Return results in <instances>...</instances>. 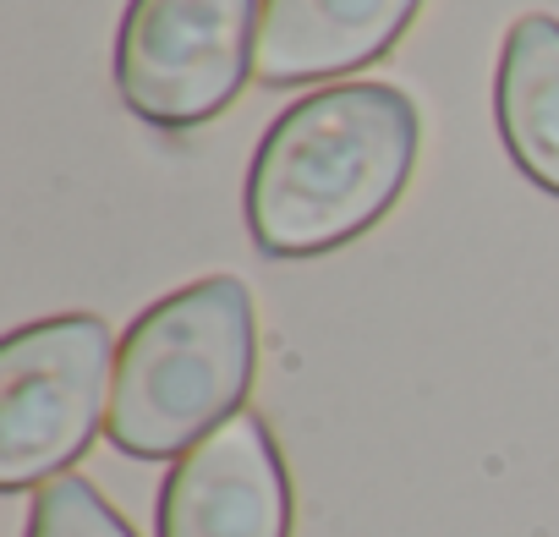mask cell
I'll return each instance as SVG.
<instances>
[{
	"mask_svg": "<svg viewBox=\"0 0 559 537\" xmlns=\"http://www.w3.org/2000/svg\"><path fill=\"white\" fill-rule=\"evenodd\" d=\"M423 121L395 83H335L274 116L247 165V230L269 258L368 236L417 170Z\"/></svg>",
	"mask_w": 559,
	"mask_h": 537,
	"instance_id": "1",
	"label": "cell"
},
{
	"mask_svg": "<svg viewBox=\"0 0 559 537\" xmlns=\"http://www.w3.org/2000/svg\"><path fill=\"white\" fill-rule=\"evenodd\" d=\"M258 373L252 291L236 275L192 281L159 297L116 346L105 433L121 455L181 461L230 422Z\"/></svg>",
	"mask_w": 559,
	"mask_h": 537,
	"instance_id": "2",
	"label": "cell"
},
{
	"mask_svg": "<svg viewBox=\"0 0 559 537\" xmlns=\"http://www.w3.org/2000/svg\"><path fill=\"white\" fill-rule=\"evenodd\" d=\"M116 346L94 313L23 324L0 341V488L56 482L110 417Z\"/></svg>",
	"mask_w": 559,
	"mask_h": 537,
	"instance_id": "3",
	"label": "cell"
},
{
	"mask_svg": "<svg viewBox=\"0 0 559 537\" xmlns=\"http://www.w3.org/2000/svg\"><path fill=\"white\" fill-rule=\"evenodd\" d=\"M263 0H132L116 34V88L159 132H192L225 116L258 45Z\"/></svg>",
	"mask_w": 559,
	"mask_h": 537,
	"instance_id": "4",
	"label": "cell"
},
{
	"mask_svg": "<svg viewBox=\"0 0 559 537\" xmlns=\"http://www.w3.org/2000/svg\"><path fill=\"white\" fill-rule=\"evenodd\" d=\"M159 537H292V477L258 411L192 444L159 488Z\"/></svg>",
	"mask_w": 559,
	"mask_h": 537,
	"instance_id": "5",
	"label": "cell"
},
{
	"mask_svg": "<svg viewBox=\"0 0 559 537\" xmlns=\"http://www.w3.org/2000/svg\"><path fill=\"white\" fill-rule=\"evenodd\" d=\"M423 0H263L252 77L263 88H308L384 61Z\"/></svg>",
	"mask_w": 559,
	"mask_h": 537,
	"instance_id": "6",
	"label": "cell"
},
{
	"mask_svg": "<svg viewBox=\"0 0 559 537\" xmlns=\"http://www.w3.org/2000/svg\"><path fill=\"white\" fill-rule=\"evenodd\" d=\"M493 121L510 165L559 198V23L532 12L515 17L499 45Z\"/></svg>",
	"mask_w": 559,
	"mask_h": 537,
	"instance_id": "7",
	"label": "cell"
},
{
	"mask_svg": "<svg viewBox=\"0 0 559 537\" xmlns=\"http://www.w3.org/2000/svg\"><path fill=\"white\" fill-rule=\"evenodd\" d=\"M28 537H138V532L110 510V499L88 477H56L34 499Z\"/></svg>",
	"mask_w": 559,
	"mask_h": 537,
	"instance_id": "8",
	"label": "cell"
}]
</instances>
